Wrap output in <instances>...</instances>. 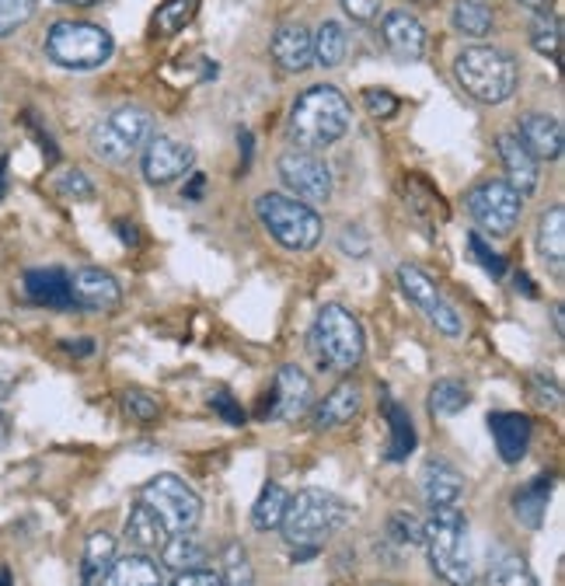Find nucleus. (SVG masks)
Masks as SVG:
<instances>
[{
  "label": "nucleus",
  "instance_id": "nucleus-20",
  "mask_svg": "<svg viewBox=\"0 0 565 586\" xmlns=\"http://www.w3.org/2000/svg\"><path fill=\"white\" fill-rule=\"evenodd\" d=\"M530 419L524 412H489V433L503 464H520L530 447Z\"/></svg>",
  "mask_w": 565,
  "mask_h": 586
},
{
  "label": "nucleus",
  "instance_id": "nucleus-61",
  "mask_svg": "<svg viewBox=\"0 0 565 586\" xmlns=\"http://www.w3.org/2000/svg\"><path fill=\"white\" fill-rule=\"evenodd\" d=\"M380 586H388V583H380Z\"/></svg>",
  "mask_w": 565,
  "mask_h": 586
},
{
  "label": "nucleus",
  "instance_id": "nucleus-57",
  "mask_svg": "<svg viewBox=\"0 0 565 586\" xmlns=\"http://www.w3.org/2000/svg\"><path fill=\"white\" fill-rule=\"evenodd\" d=\"M60 4H71V8H95V4H102V0H60Z\"/></svg>",
  "mask_w": 565,
  "mask_h": 586
},
{
  "label": "nucleus",
  "instance_id": "nucleus-2",
  "mask_svg": "<svg viewBox=\"0 0 565 586\" xmlns=\"http://www.w3.org/2000/svg\"><path fill=\"white\" fill-rule=\"evenodd\" d=\"M353 126V105L331 84H314L290 109V137L301 150H325Z\"/></svg>",
  "mask_w": 565,
  "mask_h": 586
},
{
  "label": "nucleus",
  "instance_id": "nucleus-41",
  "mask_svg": "<svg viewBox=\"0 0 565 586\" xmlns=\"http://www.w3.org/2000/svg\"><path fill=\"white\" fill-rule=\"evenodd\" d=\"M39 0H0V39L18 32L32 14H36Z\"/></svg>",
  "mask_w": 565,
  "mask_h": 586
},
{
  "label": "nucleus",
  "instance_id": "nucleus-58",
  "mask_svg": "<svg viewBox=\"0 0 565 586\" xmlns=\"http://www.w3.org/2000/svg\"><path fill=\"white\" fill-rule=\"evenodd\" d=\"M0 586H14V576L8 565H0Z\"/></svg>",
  "mask_w": 565,
  "mask_h": 586
},
{
  "label": "nucleus",
  "instance_id": "nucleus-29",
  "mask_svg": "<svg viewBox=\"0 0 565 586\" xmlns=\"http://www.w3.org/2000/svg\"><path fill=\"white\" fill-rule=\"evenodd\" d=\"M287 502H290V493L282 489L279 482H265L259 499H255V507H252V527L262 534L279 531L282 513H287Z\"/></svg>",
  "mask_w": 565,
  "mask_h": 586
},
{
  "label": "nucleus",
  "instance_id": "nucleus-52",
  "mask_svg": "<svg viewBox=\"0 0 565 586\" xmlns=\"http://www.w3.org/2000/svg\"><path fill=\"white\" fill-rule=\"evenodd\" d=\"M238 144H241V154H244L241 172H248V164H252V133H248V129H238Z\"/></svg>",
  "mask_w": 565,
  "mask_h": 586
},
{
  "label": "nucleus",
  "instance_id": "nucleus-16",
  "mask_svg": "<svg viewBox=\"0 0 565 586\" xmlns=\"http://www.w3.org/2000/svg\"><path fill=\"white\" fill-rule=\"evenodd\" d=\"M419 489L423 499L429 502V510H440V507H457L464 493H468V482H464V475L447 458H434L423 464Z\"/></svg>",
  "mask_w": 565,
  "mask_h": 586
},
{
  "label": "nucleus",
  "instance_id": "nucleus-3",
  "mask_svg": "<svg viewBox=\"0 0 565 586\" xmlns=\"http://www.w3.org/2000/svg\"><path fill=\"white\" fill-rule=\"evenodd\" d=\"M426 559L447 586H475V562L468 548V521L457 507H440L423 524Z\"/></svg>",
  "mask_w": 565,
  "mask_h": 586
},
{
  "label": "nucleus",
  "instance_id": "nucleus-60",
  "mask_svg": "<svg viewBox=\"0 0 565 586\" xmlns=\"http://www.w3.org/2000/svg\"><path fill=\"white\" fill-rule=\"evenodd\" d=\"M8 429H11V426H8V415H4V412H0V444H4V440H8Z\"/></svg>",
  "mask_w": 565,
  "mask_h": 586
},
{
  "label": "nucleus",
  "instance_id": "nucleus-59",
  "mask_svg": "<svg viewBox=\"0 0 565 586\" xmlns=\"http://www.w3.org/2000/svg\"><path fill=\"white\" fill-rule=\"evenodd\" d=\"M552 317H555V332L562 335V328H565V325H562V304H555V308H552Z\"/></svg>",
  "mask_w": 565,
  "mask_h": 586
},
{
  "label": "nucleus",
  "instance_id": "nucleus-28",
  "mask_svg": "<svg viewBox=\"0 0 565 586\" xmlns=\"http://www.w3.org/2000/svg\"><path fill=\"white\" fill-rule=\"evenodd\" d=\"M538 251L548 265H555V273H562V262H565V210L562 207H552L541 213Z\"/></svg>",
  "mask_w": 565,
  "mask_h": 586
},
{
  "label": "nucleus",
  "instance_id": "nucleus-9",
  "mask_svg": "<svg viewBox=\"0 0 565 586\" xmlns=\"http://www.w3.org/2000/svg\"><path fill=\"white\" fill-rule=\"evenodd\" d=\"M137 499L158 513V521L168 527V534H192L199 527V516H203V499H199L192 485L178 475L151 478Z\"/></svg>",
  "mask_w": 565,
  "mask_h": 586
},
{
  "label": "nucleus",
  "instance_id": "nucleus-22",
  "mask_svg": "<svg viewBox=\"0 0 565 586\" xmlns=\"http://www.w3.org/2000/svg\"><path fill=\"white\" fill-rule=\"evenodd\" d=\"M25 294L32 304L42 308H74L71 297V273L60 270V265H42V270L25 273Z\"/></svg>",
  "mask_w": 565,
  "mask_h": 586
},
{
  "label": "nucleus",
  "instance_id": "nucleus-34",
  "mask_svg": "<svg viewBox=\"0 0 565 586\" xmlns=\"http://www.w3.org/2000/svg\"><path fill=\"white\" fill-rule=\"evenodd\" d=\"M451 22H454V28L461 32V36L481 39V36H489V32H492V8L481 4V0H457Z\"/></svg>",
  "mask_w": 565,
  "mask_h": 586
},
{
  "label": "nucleus",
  "instance_id": "nucleus-32",
  "mask_svg": "<svg viewBox=\"0 0 565 586\" xmlns=\"http://www.w3.org/2000/svg\"><path fill=\"white\" fill-rule=\"evenodd\" d=\"M161 562L175 569V573H186V569H199L206 562V548L192 534H172L168 545L161 548Z\"/></svg>",
  "mask_w": 565,
  "mask_h": 586
},
{
  "label": "nucleus",
  "instance_id": "nucleus-18",
  "mask_svg": "<svg viewBox=\"0 0 565 586\" xmlns=\"http://www.w3.org/2000/svg\"><path fill=\"white\" fill-rule=\"evenodd\" d=\"M517 126H520L517 140L527 147V154L535 161H558L562 158L565 137H562V123L555 120V115L527 112V115H520Z\"/></svg>",
  "mask_w": 565,
  "mask_h": 586
},
{
  "label": "nucleus",
  "instance_id": "nucleus-38",
  "mask_svg": "<svg viewBox=\"0 0 565 586\" xmlns=\"http://www.w3.org/2000/svg\"><path fill=\"white\" fill-rule=\"evenodd\" d=\"M123 412L137 423H154L161 415V398L154 391H143V388H129L123 391Z\"/></svg>",
  "mask_w": 565,
  "mask_h": 586
},
{
  "label": "nucleus",
  "instance_id": "nucleus-49",
  "mask_svg": "<svg viewBox=\"0 0 565 586\" xmlns=\"http://www.w3.org/2000/svg\"><path fill=\"white\" fill-rule=\"evenodd\" d=\"M530 381H535V388H538V395H541L544 401H552V406H562V388H558V381H555L552 374H535Z\"/></svg>",
  "mask_w": 565,
  "mask_h": 586
},
{
  "label": "nucleus",
  "instance_id": "nucleus-35",
  "mask_svg": "<svg viewBox=\"0 0 565 586\" xmlns=\"http://www.w3.org/2000/svg\"><path fill=\"white\" fill-rule=\"evenodd\" d=\"M530 46L538 49L548 60H562V22L552 11H541L535 22H530Z\"/></svg>",
  "mask_w": 565,
  "mask_h": 586
},
{
  "label": "nucleus",
  "instance_id": "nucleus-51",
  "mask_svg": "<svg viewBox=\"0 0 565 586\" xmlns=\"http://www.w3.org/2000/svg\"><path fill=\"white\" fill-rule=\"evenodd\" d=\"M115 234H120V241L129 245V248H137V245H140V230L133 227V224H126V221H115Z\"/></svg>",
  "mask_w": 565,
  "mask_h": 586
},
{
  "label": "nucleus",
  "instance_id": "nucleus-21",
  "mask_svg": "<svg viewBox=\"0 0 565 586\" xmlns=\"http://www.w3.org/2000/svg\"><path fill=\"white\" fill-rule=\"evenodd\" d=\"M495 150H500L510 186L520 196L538 192V161L527 154V147L517 140V133H500V137H495Z\"/></svg>",
  "mask_w": 565,
  "mask_h": 586
},
{
  "label": "nucleus",
  "instance_id": "nucleus-13",
  "mask_svg": "<svg viewBox=\"0 0 565 586\" xmlns=\"http://www.w3.org/2000/svg\"><path fill=\"white\" fill-rule=\"evenodd\" d=\"M314 409V384L297 363H282L273 377V391L265 398V419H276V423H297Z\"/></svg>",
  "mask_w": 565,
  "mask_h": 586
},
{
  "label": "nucleus",
  "instance_id": "nucleus-14",
  "mask_svg": "<svg viewBox=\"0 0 565 586\" xmlns=\"http://www.w3.org/2000/svg\"><path fill=\"white\" fill-rule=\"evenodd\" d=\"M192 147L172 137H151V144L143 147V178L151 186H172V182L192 172Z\"/></svg>",
  "mask_w": 565,
  "mask_h": 586
},
{
  "label": "nucleus",
  "instance_id": "nucleus-40",
  "mask_svg": "<svg viewBox=\"0 0 565 586\" xmlns=\"http://www.w3.org/2000/svg\"><path fill=\"white\" fill-rule=\"evenodd\" d=\"M468 255H472L492 279H503V276H506V259L500 255V251H492V245L481 238V234H468Z\"/></svg>",
  "mask_w": 565,
  "mask_h": 586
},
{
  "label": "nucleus",
  "instance_id": "nucleus-8",
  "mask_svg": "<svg viewBox=\"0 0 565 586\" xmlns=\"http://www.w3.org/2000/svg\"><path fill=\"white\" fill-rule=\"evenodd\" d=\"M112 36L88 22H56L46 36V53L66 71H98L112 60Z\"/></svg>",
  "mask_w": 565,
  "mask_h": 586
},
{
  "label": "nucleus",
  "instance_id": "nucleus-43",
  "mask_svg": "<svg viewBox=\"0 0 565 586\" xmlns=\"http://www.w3.org/2000/svg\"><path fill=\"white\" fill-rule=\"evenodd\" d=\"M56 189H60L63 196H71V199H91V196H95L91 178L80 172V167H66V172L56 178Z\"/></svg>",
  "mask_w": 565,
  "mask_h": 586
},
{
  "label": "nucleus",
  "instance_id": "nucleus-54",
  "mask_svg": "<svg viewBox=\"0 0 565 586\" xmlns=\"http://www.w3.org/2000/svg\"><path fill=\"white\" fill-rule=\"evenodd\" d=\"M11 388H14V374L0 371V398H8V395H11Z\"/></svg>",
  "mask_w": 565,
  "mask_h": 586
},
{
  "label": "nucleus",
  "instance_id": "nucleus-36",
  "mask_svg": "<svg viewBox=\"0 0 565 586\" xmlns=\"http://www.w3.org/2000/svg\"><path fill=\"white\" fill-rule=\"evenodd\" d=\"M314 39V60L322 66H339L346 60V49H349V39H346V28L339 22H325L318 28V36Z\"/></svg>",
  "mask_w": 565,
  "mask_h": 586
},
{
  "label": "nucleus",
  "instance_id": "nucleus-26",
  "mask_svg": "<svg viewBox=\"0 0 565 586\" xmlns=\"http://www.w3.org/2000/svg\"><path fill=\"white\" fill-rule=\"evenodd\" d=\"M98 586H164L161 583V573H158V562L151 556H140V551H133V556H123L115 559Z\"/></svg>",
  "mask_w": 565,
  "mask_h": 586
},
{
  "label": "nucleus",
  "instance_id": "nucleus-55",
  "mask_svg": "<svg viewBox=\"0 0 565 586\" xmlns=\"http://www.w3.org/2000/svg\"><path fill=\"white\" fill-rule=\"evenodd\" d=\"M517 4H524V8H535V11H548V4H552V0H517Z\"/></svg>",
  "mask_w": 565,
  "mask_h": 586
},
{
  "label": "nucleus",
  "instance_id": "nucleus-25",
  "mask_svg": "<svg viewBox=\"0 0 565 586\" xmlns=\"http://www.w3.org/2000/svg\"><path fill=\"white\" fill-rule=\"evenodd\" d=\"M380 412H385L388 419V447H385V461L388 464H402L412 458L415 444H419V437H415V423L409 409H402L398 401L385 398V406H380Z\"/></svg>",
  "mask_w": 565,
  "mask_h": 586
},
{
  "label": "nucleus",
  "instance_id": "nucleus-23",
  "mask_svg": "<svg viewBox=\"0 0 565 586\" xmlns=\"http://www.w3.org/2000/svg\"><path fill=\"white\" fill-rule=\"evenodd\" d=\"M123 538L133 551H140V556H151V551H161L168 545V527L158 521V513L151 507H143L137 499L129 507V516H126V527H123Z\"/></svg>",
  "mask_w": 565,
  "mask_h": 586
},
{
  "label": "nucleus",
  "instance_id": "nucleus-6",
  "mask_svg": "<svg viewBox=\"0 0 565 586\" xmlns=\"http://www.w3.org/2000/svg\"><path fill=\"white\" fill-rule=\"evenodd\" d=\"M255 213L262 227L273 234L276 245L290 251H311L322 241V216L307 203L282 192H262L255 199Z\"/></svg>",
  "mask_w": 565,
  "mask_h": 586
},
{
  "label": "nucleus",
  "instance_id": "nucleus-19",
  "mask_svg": "<svg viewBox=\"0 0 565 586\" xmlns=\"http://www.w3.org/2000/svg\"><path fill=\"white\" fill-rule=\"evenodd\" d=\"M269 49H273L276 66H279V71H287V74H304L307 66L314 63V39H311L307 25H301V22L279 25Z\"/></svg>",
  "mask_w": 565,
  "mask_h": 586
},
{
  "label": "nucleus",
  "instance_id": "nucleus-47",
  "mask_svg": "<svg viewBox=\"0 0 565 586\" xmlns=\"http://www.w3.org/2000/svg\"><path fill=\"white\" fill-rule=\"evenodd\" d=\"M172 586H224V583H221V573L199 565V569H186V573H178L172 579Z\"/></svg>",
  "mask_w": 565,
  "mask_h": 586
},
{
  "label": "nucleus",
  "instance_id": "nucleus-17",
  "mask_svg": "<svg viewBox=\"0 0 565 586\" xmlns=\"http://www.w3.org/2000/svg\"><path fill=\"white\" fill-rule=\"evenodd\" d=\"M71 297L74 308H88V311H112L123 300V287L120 279L105 270H74L71 273Z\"/></svg>",
  "mask_w": 565,
  "mask_h": 586
},
{
  "label": "nucleus",
  "instance_id": "nucleus-15",
  "mask_svg": "<svg viewBox=\"0 0 565 586\" xmlns=\"http://www.w3.org/2000/svg\"><path fill=\"white\" fill-rule=\"evenodd\" d=\"M380 36H385L388 53H394L398 60L415 63L426 57V25L412 11H388L380 22Z\"/></svg>",
  "mask_w": 565,
  "mask_h": 586
},
{
  "label": "nucleus",
  "instance_id": "nucleus-30",
  "mask_svg": "<svg viewBox=\"0 0 565 586\" xmlns=\"http://www.w3.org/2000/svg\"><path fill=\"white\" fill-rule=\"evenodd\" d=\"M112 562H115V538L105 531L91 534V538L85 541V556H80V583L85 586L98 583Z\"/></svg>",
  "mask_w": 565,
  "mask_h": 586
},
{
  "label": "nucleus",
  "instance_id": "nucleus-37",
  "mask_svg": "<svg viewBox=\"0 0 565 586\" xmlns=\"http://www.w3.org/2000/svg\"><path fill=\"white\" fill-rule=\"evenodd\" d=\"M221 583H224V586H255L252 559H248V551H244L238 541L224 545V556H221Z\"/></svg>",
  "mask_w": 565,
  "mask_h": 586
},
{
  "label": "nucleus",
  "instance_id": "nucleus-5",
  "mask_svg": "<svg viewBox=\"0 0 565 586\" xmlns=\"http://www.w3.org/2000/svg\"><path fill=\"white\" fill-rule=\"evenodd\" d=\"M454 77L481 105H503L517 91L520 66L495 46H468L454 60Z\"/></svg>",
  "mask_w": 565,
  "mask_h": 586
},
{
  "label": "nucleus",
  "instance_id": "nucleus-31",
  "mask_svg": "<svg viewBox=\"0 0 565 586\" xmlns=\"http://www.w3.org/2000/svg\"><path fill=\"white\" fill-rule=\"evenodd\" d=\"M486 586H538V576L530 573V562L524 556L503 551V556H495L489 562Z\"/></svg>",
  "mask_w": 565,
  "mask_h": 586
},
{
  "label": "nucleus",
  "instance_id": "nucleus-39",
  "mask_svg": "<svg viewBox=\"0 0 565 586\" xmlns=\"http://www.w3.org/2000/svg\"><path fill=\"white\" fill-rule=\"evenodd\" d=\"M192 8H196V0H168V4H161L158 18H154L161 36H175V32L186 28L192 18Z\"/></svg>",
  "mask_w": 565,
  "mask_h": 586
},
{
  "label": "nucleus",
  "instance_id": "nucleus-7",
  "mask_svg": "<svg viewBox=\"0 0 565 586\" xmlns=\"http://www.w3.org/2000/svg\"><path fill=\"white\" fill-rule=\"evenodd\" d=\"M151 137H154L151 112H143L137 105H123L109 112L105 120H98V126L91 129V150L105 164H126L133 154H140L151 144Z\"/></svg>",
  "mask_w": 565,
  "mask_h": 586
},
{
  "label": "nucleus",
  "instance_id": "nucleus-12",
  "mask_svg": "<svg viewBox=\"0 0 565 586\" xmlns=\"http://www.w3.org/2000/svg\"><path fill=\"white\" fill-rule=\"evenodd\" d=\"M398 287H402V294H405L412 304L419 308L443 335L457 339V335L464 332V322H461L457 308L447 304L443 294H440V287L419 270V265H398Z\"/></svg>",
  "mask_w": 565,
  "mask_h": 586
},
{
  "label": "nucleus",
  "instance_id": "nucleus-56",
  "mask_svg": "<svg viewBox=\"0 0 565 586\" xmlns=\"http://www.w3.org/2000/svg\"><path fill=\"white\" fill-rule=\"evenodd\" d=\"M8 189V158H0V196Z\"/></svg>",
  "mask_w": 565,
  "mask_h": 586
},
{
  "label": "nucleus",
  "instance_id": "nucleus-4",
  "mask_svg": "<svg viewBox=\"0 0 565 586\" xmlns=\"http://www.w3.org/2000/svg\"><path fill=\"white\" fill-rule=\"evenodd\" d=\"M307 349L322 371L349 374L363 363L367 339H363V325L353 317V311H346L342 304H325L307 332Z\"/></svg>",
  "mask_w": 565,
  "mask_h": 586
},
{
  "label": "nucleus",
  "instance_id": "nucleus-44",
  "mask_svg": "<svg viewBox=\"0 0 565 586\" xmlns=\"http://www.w3.org/2000/svg\"><path fill=\"white\" fill-rule=\"evenodd\" d=\"M363 105H367V112L374 115V120H391V115L398 112V98L385 88H367L363 91Z\"/></svg>",
  "mask_w": 565,
  "mask_h": 586
},
{
  "label": "nucleus",
  "instance_id": "nucleus-48",
  "mask_svg": "<svg viewBox=\"0 0 565 586\" xmlns=\"http://www.w3.org/2000/svg\"><path fill=\"white\" fill-rule=\"evenodd\" d=\"M210 406H213V412H221L224 419H227V423H244V412H241V406H238V401H235V395H230V391H217V395H213L210 398Z\"/></svg>",
  "mask_w": 565,
  "mask_h": 586
},
{
  "label": "nucleus",
  "instance_id": "nucleus-53",
  "mask_svg": "<svg viewBox=\"0 0 565 586\" xmlns=\"http://www.w3.org/2000/svg\"><path fill=\"white\" fill-rule=\"evenodd\" d=\"M203 189H206V178L203 175H192L189 178V189H186V199H199V196H203Z\"/></svg>",
  "mask_w": 565,
  "mask_h": 586
},
{
  "label": "nucleus",
  "instance_id": "nucleus-42",
  "mask_svg": "<svg viewBox=\"0 0 565 586\" xmlns=\"http://www.w3.org/2000/svg\"><path fill=\"white\" fill-rule=\"evenodd\" d=\"M388 534H391L394 545H419L423 541V524L415 521V513L398 510V513H391V521H388Z\"/></svg>",
  "mask_w": 565,
  "mask_h": 586
},
{
  "label": "nucleus",
  "instance_id": "nucleus-46",
  "mask_svg": "<svg viewBox=\"0 0 565 586\" xmlns=\"http://www.w3.org/2000/svg\"><path fill=\"white\" fill-rule=\"evenodd\" d=\"M339 4L356 25H371L380 18V0H339Z\"/></svg>",
  "mask_w": 565,
  "mask_h": 586
},
{
  "label": "nucleus",
  "instance_id": "nucleus-45",
  "mask_svg": "<svg viewBox=\"0 0 565 586\" xmlns=\"http://www.w3.org/2000/svg\"><path fill=\"white\" fill-rule=\"evenodd\" d=\"M339 248L346 251V255H353V259L371 255V238H367V230L356 227V224H346V227L339 230Z\"/></svg>",
  "mask_w": 565,
  "mask_h": 586
},
{
  "label": "nucleus",
  "instance_id": "nucleus-50",
  "mask_svg": "<svg viewBox=\"0 0 565 586\" xmlns=\"http://www.w3.org/2000/svg\"><path fill=\"white\" fill-rule=\"evenodd\" d=\"M60 349H66L71 357H91L95 353V339H66V342H60Z\"/></svg>",
  "mask_w": 565,
  "mask_h": 586
},
{
  "label": "nucleus",
  "instance_id": "nucleus-11",
  "mask_svg": "<svg viewBox=\"0 0 565 586\" xmlns=\"http://www.w3.org/2000/svg\"><path fill=\"white\" fill-rule=\"evenodd\" d=\"M279 178L290 192H297L301 203L322 207L331 199V167L311 150H287L279 158Z\"/></svg>",
  "mask_w": 565,
  "mask_h": 586
},
{
  "label": "nucleus",
  "instance_id": "nucleus-27",
  "mask_svg": "<svg viewBox=\"0 0 565 586\" xmlns=\"http://www.w3.org/2000/svg\"><path fill=\"white\" fill-rule=\"evenodd\" d=\"M552 485L555 478L552 475H538L530 478L527 485H520L517 496H513V516H517V524L538 531L544 524V510H548V499H552Z\"/></svg>",
  "mask_w": 565,
  "mask_h": 586
},
{
  "label": "nucleus",
  "instance_id": "nucleus-10",
  "mask_svg": "<svg viewBox=\"0 0 565 586\" xmlns=\"http://www.w3.org/2000/svg\"><path fill=\"white\" fill-rule=\"evenodd\" d=\"M468 213L481 230L492 234V238H506V234H513V227L520 224L524 196L513 189L506 178H486L468 192Z\"/></svg>",
  "mask_w": 565,
  "mask_h": 586
},
{
  "label": "nucleus",
  "instance_id": "nucleus-33",
  "mask_svg": "<svg viewBox=\"0 0 565 586\" xmlns=\"http://www.w3.org/2000/svg\"><path fill=\"white\" fill-rule=\"evenodd\" d=\"M468 401H472V391L464 388L457 377H443L429 388V412L440 415V419H451V415L464 412L468 409Z\"/></svg>",
  "mask_w": 565,
  "mask_h": 586
},
{
  "label": "nucleus",
  "instance_id": "nucleus-1",
  "mask_svg": "<svg viewBox=\"0 0 565 586\" xmlns=\"http://www.w3.org/2000/svg\"><path fill=\"white\" fill-rule=\"evenodd\" d=\"M349 513H353L349 502L325 489H301L297 496H290L279 531L293 548V559L304 562L311 556H318V548L349 521Z\"/></svg>",
  "mask_w": 565,
  "mask_h": 586
},
{
  "label": "nucleus",
  "instance_id": "nucleus-24",
  "mask_svg": "<svg viewBox=\"0 0 565 586\" xmlns=\"http://www.w3.org/2000/svg\"><path fill=\"white\" fill-rule=\"evenodd\" d=\"M360 406H363V395L353 381H342L339 388H331L325 395L322 406H314V429H339V426H349L353 419L360 415Z\"/></svg>",
  "mask_w": 565,
  "mask_h": 586
}]
</instances>
